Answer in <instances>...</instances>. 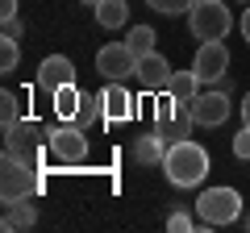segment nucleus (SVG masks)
<instances>
[{
	"instance_id": "f257e3e1",
	"label": "nucleus",
	"mask_w": 250,
	"mask_h": 233,
	"mask_svg": "<svg viewBox=\"0 0 250 233\" xmlns=\"http://www.w3.org/2000/svg\"><path fill=\"white\" fill-rule=\"evenodd\" d=\"M163 171H167V179L175 188H200L208 179V150L196 146L192 137L184 142H171L167 154H163Z\"/></svg>"
},
{
	"instance_id": "f03ea898",
	"label": "nucleus",
	"mask_w": 250,
	"mask_h": 233,
	"mask_svg": "<svg viewBox=\"0 0 250 233\" xmlns=\"http://www.w3.org/2000/svg\"><path fill=\"white\" fill-rule=\"evenodd\" d=\"M38 188H42L38 162L17 158V154H4V167H0V200H4V204H17V200H29Z\"/></svg>"
},
{
	"instance_id": "7ed1b4c3",
	"label": "nucleus",
	"mask_w": 250,
	"mask_h": 233,
	"mask_svg": "<svg viewBox=\"0 0 250 233\" xmlns=\"http://www.w3.org/2000/svg\"><path fill=\"white\" fill-rule=\"evenodd\" d=\"M188 29H192V38H200V42H221L233 29L229 4H225V0H196L192 13H188Z\"/></svg>"
},
{
	"instance_id": "20e7f679",
	"label": "nucleus",
	"mask_w": 250,
	"mask_h": 233,
	"mask_svg": "<svg viewBox=\"0 0 250 233\" xmlns=\"http://www.w3.org/2000/svg\"><path fill=\"white\" fill-rule=\"evenodd\" d=\"M200 225H233L242 221V196L233 188H205L196 200Z\"/></svg>"
},
{
	"instance_id": "39448f33",
	"label": "nucleus",
	"mask_w": 250,
	"mask_h": 233,
	"mask_svg": "<svg viewBox=\"0 0 250 233\" xmlns=\"http://www.w3.org/2000/svg\"><path fill=\"white\" fill-rule=\"evenodd\" d=\"M42 150H46V129L38 125L34 116H21L17 125L4 129V154H17V158L38 162V158H42Z\"/></svg>"
},
{
	"instance_id": "423d86ee",
	"label": "nucleus",
	"mask_w": 250,
	"mask_h": 233,
	"mask_svg": "<svg viewBox=\"0 0 250 233\" xmlns=\"http://www.w3.org/2000/svg\"><path fill=\"white\" fill-rule=\"evenodd\" d=\"M46 154L59 158V162H83V154H88V129L75 125V121H67L59 129H46Z\"/></svg>"
},
{
	"instance_id": "0eeeda50",
	"label": "nucleus",
	"mask_w": 250,
	"mask_h": 233,
	"mask_svg": "<svg viewBox=\"0 0 250 233\" xmlns=\"http://www.w3.org/2000/svg\"><path fill=\"white\" fill-rule=\"evenodd\" d=\"M96 71L104 75L108 83H125L138 71V54L125 42H108V46H100V54H96Z\"/></svg>"
},
{
	"instance_id": "6e6552de",
	"label": "nucleus",
	"mask_w": 250,
	"mask_h": 233,
	"mask_svg": "<svg viewBox=\"0 0 250 233\" xmlns=\"http://www.w3.org/2000/svg\"><path fill=\"white\" fill-rule=\"evenodd\" d=\"M192 121H196V125H205V129L225 125V121H229V92H225V88L200 92V96L192 100Z\"/></svg>"
},
{
	"instance_id": "1a4fd4ad",
	"label": "nucleus",
	"mask_w": 250,
	"mask_h": 233,
	"mask_svg": "<svg viewBox=\"0 0 250 233\" xmlns=\"http://www.w3.org/2000/svg\"><path fill=\"white\" fill-rule=\"evenodd\" d=\"M171 67H167V58H163L159 50H150V54H142L138 58V71H134V79H138V88L142 92H150V96H159V92H167L171 88Z\"/></svg>"
},
{
	"instance_id": "9d476101",
	"label": "nucleus",
	"mask_w": 250,
	"mask_h": 233,
	"mask_svg": "<svg viewBox=\"0 0 250 233\" xmlns=\"http://www.w3.org/2000/svg\"><path fill=\"white\" fill-rule=\"evenodd\" d=\"M192 71H196L205 83H221L225 71H229V50H225V42H200Z\"/></svg>"
},
{
	"instance_id": "9b49d317",
	"label": "nucleus",
	"mask_w": 250,
	"mask_h": 233,
	"mask_svg": "<svg viewBox=\"0 0 250 233\" xmlns=\"http://www.w3.org/2000/svg\"><path fill=\"white\" fill-rule=\"evenodd\" d=\"M67 83H75V63L67 54H46L42 63H38V88L59 92V88H67Z\"/></svg>"
},
{
	"instance_id": "f8f14e48",
	"label": "nucleus",
	"mask_w": 250,
	"mask_h": 233,
	"mask_svg": "<svg viewBox=\"0 0 250 233\" xmlns=\"http://www.w3.org/2000/svg\"><path fill=\"white\" fill-rule=\"evenodd\" d=\"M100 96H104V116L108 121H129L134 116V96L125 92V83H108Z\"/></svg>"
},
{
	"instance_id": "ddd939ff",
	"label": "nucleus",
	"mask_w": 250,
	"mask_h": 233,
	"mask_svg": "<svg viewBox=\"0 0 250 233\" xmlns=\"http://www.w3.org/2000/svg\"><path fill=\"white\" fill-rule=\"evenodd\" d=\"M192 125H196V121H192V104H179V113L175 116H167V121H159V137L163 142H184V137H192Z\"/></svg>"
},
{
	"instance_id": "4468645a",
	"label": "nucleus",
	"mask_w": 250,
	"mask_h": 233,
	"mask_svg": "<svg viewBox=\"0 0 250 233\" xmlns=\"http://www.w3.org/2000/svg\"><path fill=\"white\" fill-rule=\"evenodd\" d=\"M200 88H205V79H200V75L192 71V67H188V71H175V75H171L167 96H175L179 104H192V100L200 96Z\"/></svg>"
},
{
	"instance_id": "2eb2a0df",
	"label": "nucleus",
	"mask_w": 250,
	"mask_h": 233,
	"mask_svg": "<svg viewBox=\"0 0 250 233\" xmlns=\"http://www.w3.org/2000/svg\"><path fill=\"white\" fill-rule=\"evenodd\" d=\"M163 154H167V142H163L159 134H142V137H134V162H142V167H159Z\"/></svg>"
},
{
	"instance_id": "dca6fc26",
	"label": "nucleus",
	"mask_w": 250,
	"mask_h": 233,
	"mask_svg": "<svg viewBox=\"0 0 250 233\" xmlns=\"http://www.w3.org/2000/svg\"><path fill=\"white\" fill-rule=\"evenodd\" d=\"M50 96H54V113H59V121H75V116H80V100H83V92L75 88V83H67V88L50 92Z\"/></svg>"
},
{
	"instance_id": "f3484780",
	"label": "nucleus",
	"mask_w": 250,
	"mask_h": 233,
	"mask_svg": "<svg viewBox=\"0 0 250 233\" xmlns=\"http://www.w3.org/2000/svg\"><path fill=\"white\" fill-rule=\"evenodd\" d=\"M34 200V196H29ZM29 200H17V204H4V229H29L38 225V208Z\"/></svg>"
},
{
	"instance_id": "a211bd4d",
	"label": "nucleus",
	"mask_w": 250,
	"mask_h": 233,
	"mask_svg": "<svg viewBox=\"0 0 250 233\" xmlns=\"http://www.w3.org/2000/svg\"><path fill=\"white\" fill-rule=\"evenodd\" d=\"M96 21L104 29H121L125 21H129V4H125V0H100L96 4Z\"/></svg>"
},
{
	"instance_id": "6ab92c4d",
	"label": "nucleus",
	"mask_w": 250,
	"mask_h": 233,
	"mask_svg": "<svg viewBox=\"0 0 250 233\" xmlns=\"http://www.w3.org/2000/svg\"><path fill=\"white\" fill-rule=\"evenodd\" d=\"M96 121H108L104 116V96H83L80 100V116H75V125H96Z\"/></svg>"
},
{
	"instance_id": "aec40b11",
	"label": "nucleus",
	"mask_w": 250,
	"mask_h": 233,
	"mask_svg": "<svg viewBox=\"0 0 250 233\" xmlns=\"http://www.w3.org/2000/svg\"><path fill=\"white\" fill-rule=\"evenodd\" d=\"M125 46H129L138 58H142V54H150V50H154V29H150V25H134L129 34H125Z\"/></svg>"
},
{
	"instance_id": "412c9836",
	"label": "nucleus",
	"mask_w": 250,
	"mask_h": 233,
	"mask_svg": "<svg viewBox=\"0 0 250 233\" xmlns=\"http://www.w3.org/2000/svg\"><path fill=\"white\" fill-rule=\"evenodd\" d=\"M17 121H21V104H17V96H13V92H0V129L17 125Z\"/></svg>"
},
{
	"instance_id": "4be33fe9",
	"label": "nucleus",
	"mask_w": 250,
	"mask_h": 233,
	"mask_svg": "<svg viewBox=\"0 0 250 233\" xmlns=\"http://www.w3.org/2000/svg\"><path fill=\"white\" fill-rule=\"evenodd\" d=\"M154 13H163V17H175V13H192V4L196 0H146Z\"/></svg>"
},
{
	"instance_id": "5701e85b",
	"label": "nucleus",
	"mask_w": 250,
	"mask_h": 233,
	"mask_svg": "<svg viewBox=\"0 0 250 233\" xmlns=\"http://www.w3.org/2000/svg\"><path fill=\"white\" fill-rule=\"evenodd\" d=\"M17 38H0V71H17Z\"/></svg>"
},
{
	"instance_id": "b1692460",
	"label": "nucleus",
	"mask_w": 250,
	"mask_h": 233,
	"mask_svg": "<svg viewBox=\"0 0 250 233\" xmlns=\"http://www.w3.org/2000/svg\"><path fill=\"white\" fill-rule=\"evenodd\" d=\"M233 158H242V162L250 158V125H242L238 137H233Z\"/></svg>"
},
{
	"instance_id": "393cba45",
	"label": "nucleus",
	"mask_w": 250,
	"mask_h": 233,
	"mask_svg": "<svg viewBox=\"0 0 250 233\" xmlns=\"http://www.w3.org/2000/svg\"><path fill=\"white\" fill-rule=\"evenodd\" d=\"M167 229L188 233V229H192V216H188V213H171V216H167Z\"/></svg>"
},
{
	"instance_id": "a878e982",
	"label": "nucleus",
	"mask_w": 250,
	"mask_h": 233,
	"mask_svg": "<svg viewBox=\"0 0 250 233\" xmlns=\"http://www.w3.org/2000/svg\"><path fill=\"white\" fill-rule=\"evenodd\" d=\"M0 17H4V21L17 17V0H0Z\"/></svg>"
},
{
	"instance_id": "bb28decb",
	"label": "nucleus",
	"mask_w": 250,
	"mask_h": 233,
	"mask_svg": "<svg viewBox=\"0 0 250 233\" xmlns=\"http://www.w3.org/2000/svg\"><path fill=\"white\" fill-rule=\"evenodd\" d=\"M4 38H21V25H17V17H9V21H4Z\"/></svg>"
},
{
	"instance_id": "cd10ccee",
	"label": "nucleus",
	"mask_w": 250,
	"mask_h": 233,
	"mask_svg": "<svg viewBox=\"0 0 250 233\" xmlns=\"http://www.w3.org/2000/svg\"><path fill=\"white\" fill-rule=\"evenodd\" d=\"M238 25H242V38L250 42V4H246V13H242V21H238Z\"/></svg>"
},
{
	"instance_id": "c85d7f7f",
	"label": "nucleus",
	"mask_w": 250,
	"mask_h": 233,
	"mask_svg": "<svg viewBox=\"0 0 250 233\" xmlns=\"http://www.w3.org/2000/svg\"><path fill=\"white\" fill-rule=\"evenodd\" d=\"M242 121L250 125V92H246V100H242Z\"/></svg>"
},
{
	"instance_id": "c756f323",
	"label": "nucleus",
	"mask_w": 250,
	"mask_h": 233,
	"mask_svg": "<svg viewBox=\"0 0 250 233\" xmlns=\"http://www.w3.org/2000/svg\"><path fill=\"white\" fill-rule=\"evenodd\" d=\"M80 4H88V9H92V13H96V4H100V0H80Z\"/></svg>"
},
{
	"instance_id": "7c9ffc66",
	"label": "nucleus",
	"mask_w": 250,
	"mask_h": 233,
	"mask_svg": "<svg viewBox=\"0 0 250 233\" xmlns=\"http://www.w3.org/2000/svg\"><path fill=\"white\" fill-rule=\"evenodd\" d=\"M242 225H246V229H250V216H242Z\"/></svg>"
},
{
	"instance_id": "2f4dec72",
	"label": "nucleus",
	"mask_w": 250,
	"mask_h": 233,
	"mask_svg": "<svg viewBox=\"0 0 250 233\" xmlns=\"http://www.w3.org/2000/svg\"><path fill=\"white\" fill-rule=\"evenodd\" d=\"M242 4H246V0H242Z\"/></svg>"
}]
</instances>
